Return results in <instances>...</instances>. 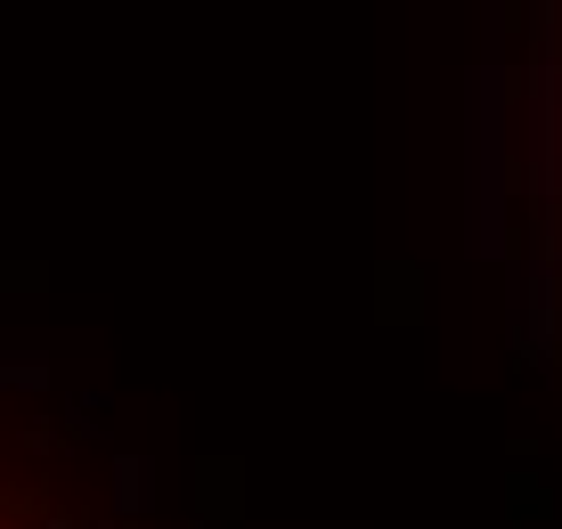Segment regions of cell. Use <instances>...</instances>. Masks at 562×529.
<instances>
[{
  "label": "cell",
  "mask_w": 562,
  "mask_h": 529,
  "mask_svg": "<svg viewBox=\"0 0 562 529\" xmlns=\"http://www.w3.org/2000/svg\"><path fill=\"white\" fill-rule=\"evenodd\" d=\"M514 114H521V74L490 49L473 74V252L481 261L506 252V212H514V180H521Z\"/></svg>",
  "instance_id": "1"
},
{
  "label": "cell",
  "mask_w": 562,
  "mask_h": 529,
  "mask_svg": "<svg viewBox=\"0 0 562 529\" xmlns=\"http://www.w3.org/2000/svg\"><path fill=\"white\" fill-rule=\"evenodd\" d=\"M538 57L521 82V123H530V195L547 204V221L562 212V9H538Z\"/></svg>",
  "instance_id": "2"
},
{
  "label": "cell",
  "mask_w": 562,
  "mask_h": 529,
  "mask_svg": "<svg viewBox=\"0 0 562 529\" xmlns=\"http://www.w3.org/2000/svg\"><path fill=\"white\" fill-rule=\"evenodd\" d=\"M106 497H114V514H123V521H139L147 505H155V464L139 457V448H123V457H114V473H106Z\"/></svg>",
  "instance_id": "4"
},
{
  "label": "cell",
  "mask_w": 562,
  "mask_h": 529,
  "mask_svg": "<svg viewBox=\"0 0 562 529\" xmlns=\"http://www.w3.org/2000/svg\"><path fill=\"white\" fill-rule=\"evenodd\" d=\"M514 342L530 350L538 367L562 350V269H554V245L521 261V293H514Z\"/></svg>",
  "instance_id": "3"
},
{
  "label": "cell",
  "mask_w": 562,
  "mask_h": 529,
  "mask_svg": "<svg viewBox=\"0 0 562 529\" xmlns=\"http://www.w3.org/2000/svg\"><path fill=\"white\" fill-rule=\"evenodd\" d=\"M0 391L9 399H42V391H57V359H42V350H0Z\"/></svg>",
  "instance_id": "5"
},
{
  "label": "cell",
  "mask_w": 562,
  "mask_h": 529,
  "mask_svg": "<svg viewBox=\"0 0 562 529\" xmlns=\"http://www.w3.org/2000/svg\"><path fill=\"white\" fill-rule=\"evenodd\" d=\"M90 416H106V391H66V424L90 432Z\"/></svg>",
  "instance_id": "6"
}]
</instances>
